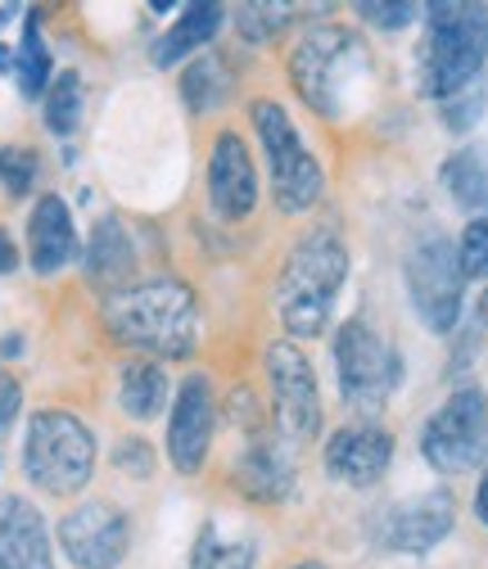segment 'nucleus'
Listing matches in <instances>:
<instances>
[{"label":"nucleus","mask_w":488,"mask_h":569,"mask_svg":"<svg viewBox=\"0 0 488 569\" xmlns=\"http://www.w3.org/2000/svg\"><path fill=\"white\" fill-rule=\"evenodd\" d=\"M37 177H41L37 150H28V146H0V190H6L10 199L32 194Z\"/></svg>","instance_id":"29"},{"label":"nucleus","mask_w":488,"mask_h":569,"mask_svg":"<svg viewBox=\"0 0 488 569\" xmlns=\"http://www.w3.org/2000/svg\"><path fill=\"white\" fill-rule=\"evenodd\" d=\"M479 326H457L452 330V358H448V376L452 380H461V376H470V367H475V358H479Z\"/></svg>","instance_id":"34"},{"label":"nucleus","mask_w":488,"mask_h":569,"mask_svg":"<svg viewBox=\"0 0 488 569\" xmlns=\"http://www.w3.org/2000/svg\"><path fill=\"white\" fill-rule=\"evenodd\" d=\"M475 326L488 335V284H484V290H479V299H475Z\"/></svg>","instance_id":"39"},{"label":"nucleus","mask_w":488,"mask_h":569,"mask_svg":"<svg viewBox=\"0 0 488 569\" xmlns=\"http://www.w3.org/2000/svg\"><path fill=\"white\" fill-rule=\"evenodd\" d=\"M222 411H227V420L236 425L245 439H258V435H271V430H276V425H271V407H262L249 385H236Z\"/></svg>","instance_id":"31"},{"label":"nucleus","mask_w":488,"mask_h":569,"mask_svg":"<svg viewBox=\"0 0 488 569\" xmlns=\"http://www.w3.org/2000/svg\"><path fill=\"white\" fill-rule=\"evenodd\" d=\"M14 82L23 100H41L54 82V59L41 32V10H23V37L14 46Z\"/></svg>","instance_id":"24"},{"label":"nucleus","mask_w":488,"mask_h":569,"mask_svg":"<svg viewBox=\"0 0 488 569\" xmlns=\"http://www.w3.org/2000/svg\"><path fill=\"white\" fill-rule=\"evenodd\" d=\"M186 569H258V542L249 533L227 538L218 520H203L195 542H190Z\"/></svg>","instance_id":"25"},{"label":"nucleus","mask_w":488,"mask_h":569,"mask_svg":"<svg viewBox=\"0 0 488 569\" xmlns=\"http://www.w3.org/2000/svg\"><path fill=\"white\" fill-rule=\"evenodd\" d=\"M54 542L78 569H118L131 551V516L113 502H82L59 516Z\"/></svg>","instance_id":"13"},{"label":"nucleus","mask_w":488,"mask_h":569,"mask_svg":"<svg viewBox=\"0 0 488 569\" xmlns=\"http://www.w3.org/2000/svg\"><path fill=\"white\" fill-rule=\"evenodd\" d=\"M290 569H330V565H326V560H312V556H308V560H295Z\"/></svg>","instance_id":"42"},{"label":"nucleus","mask_w":488,"mask_h":569,"mask_svg":"<svg viewBox=\"0 0 488 569\" xmlns=\"http://www.w3.org/2000/svg\"><path fill=\"white\" fill-rule=\"evenodd\" d=\"M470 511H475L479 529L488 533V457H484V466H479V483H475V497H470Z\"/></svg>","instance_id":"36"},{"label":"nucleus","mask_w":488,"mask_h":569,"mask_svg":"<svg viewBox=\"0 0 488 569\" xmlns=\"http://www.w3.org/2000/svg\"><path fill=\"white\" fill-rule=\"evenodd\" d=\"M82 109H87V91H82V73L78 68H63L54 73L50 91L41 96V118H46V131L68 140L78 127H82Z\"/></svg>","instance_id":"26"},{"label":"nucleus","mask_w":488,"mask_h":569,"mask_svg":"<svg viewBox=\"0 0 488 569\" xmlns=\"http://www.w3.org/2000/svg\"><path fill=\"white\" fill-rule=\"evenodd\" d=\"M0 73H14V46L0 41Z\"/></svg>","instance_id":"40"},{"label":"nucleus","mask_w":488,"mask_h":569,"mask_svg":"<svg viewBox=\"0 0 488 569\" xmlns=\"http://www.w3.org/2000/svg\"><path fill=\"white\" fill-rule=\"evenodd\" d=\"M330 358H335V385L339 398L348 402L353 420H380L389 398L402 385V352L367 321V317H348L335 326L330 339Z\"/></svg>","instance_id":"6"},{"label":"nucleus","mask_w":488,"mask_h":569,"mask_svg":"<svg viewBox=\"0 0 488 569\" xmlns=\"http://www.w3.org/2000/svg\"><path fill=\"white\" fill-rule=\"evenodd\" d=\"M118 407L131 420H155L163 407H172V376L163 362L131 358L118 371Z\"/></svg>","instance_id":"23"},{"label":"nucleus","mask_w":488,"mask_h":569,"mask_svg":"<svg viewBox=\"0 0 488 569\" xmlns=\"http://www.w3.org/2000/svg\"><path fill=\"white\" fill-rule=\"evenodd\" d=\"M218 416L222 402L213 393V380L203 371H190L177 389H172V407H168V466L177 475H199L208 452H213V435H218Z\"/></svg>","instance_id":"12"},{"label":"nucleus","mask_w":488,"mask_h":569,"mask_svg":"<svg viewBox=\"0 0 488 569\" xmlns=\"http://www.w3.org/2000/svg\"><path fill=\"white\" fill-rule=\"evenodd\" d=\"M113 466L122 475H131V479H150L155 475V448L146 439H122L113 448Z\"/></svg>","instance_id":"33"},{"label":"nucleus","mask_w":488,"mask_h":569,"mask_svg":"<svg viewBox=\"0 0 488 569\" xmlns=\"http://www.w3.org/2000/svg\"><path fill=\"white\" fill-rule=\"evenodd\" d=\"M208 208L231 227L249 222L258 208V163L240 131L213 136V150H208Z\"/></svg>","instance_id":"15"},{"label":"nucleus","mask_w":488,"mask_h":569,"mask_svg":"<svg viewBox=\"0 0 488 569\" xmlns=\"http://www.w3.org/2000/svg\"><path fill=\"white\" fill-rule=\"evenodd\" d=\"M407 303L430 335H452L466 317V271L457 262V240L444 231L416 236L402 258Z\"/></svg>","instance_id":"9"},{"label":"nucleus","mask_w":488,"mask_h":569,"mask_svg":"<svg viewBox=\"0 0 488 569\" xmlns=\"http://www.w3.org/2000/svg\"><path fill=\"white\" fill-rule=\"evenodd\" d=\"M78 249V222L73 208L63 203V194H37L32 212H28V262L37 276H59L68 262H73Z\"/></svg>","instance_id":"18"},{"label":"nucleus","mask_w":488,"mask_h":569,"mask_svg":"<svg viewBox=\"0 0 488 569\" xmlns=\"http://www.w3.org/2000/svg\"><path fill=\"white\" fill-rule=\"evenodd\" d=\"M177 91H181V104L195 118L218 113L236 91V63L222 50H203L181 68V87Z\"/></svg>","instance_id":"22"},{"label":"nucleus","mask_w":488,"mask_h":569,"mask_svg":"<svg viewBox=\"0 0 488 569\" xmlns=\"http://www.w3.org/2000/svg\"><path fill=\"white\" fill-rule=\"evenodd\" d=\"M439 186L461 212L488 218V146H479V140L457 146L439 168Z\"/></svg>","instance_id":"21"},{"label":"nucleus","mask_w":488,"mask_h":569,"mask_svg":"<svg viewBox=\"0 0 488 569\" xmlns=\"http://www.w3.org/2000/svg\"><path fill=\"white\" fill-rule=\"evenodd\" d=\"M23 416V385L10 367H0V435H10Z\"/></svg>","instance_id":"35"},{"label":"nucleus","mask_w":488,"mask_h":569,"mask_svg":"<svg viewBox=\"0 0 488 569\" xmlns=\"http://www.w3.org/2000/svg\"><path fill=\"white\" fill-rule=\"evenodd\" d=\"M290 87L295 96L326 122H339L348 113V100L362 87L367 73V41L348 23H317L308 28L290 50Z\"/></svg>","instance_id":"4"},{"label":"nucleus","mask_w":488,"mask_h":569,"mask_svg":"<svg viewBox=\"0 0 488 569\" xmlns=\"http://www.w3.org/2000/svg\"><path fill=\"white\" fill-rule=\"evenodd\" d=\"M348 271H353V253H348L335 227H317L290 244L271 290V308L286 326V339L299 343V339H321L330 330Z\"/></svg>","instance_id":"2"},{"label":"nucleus","mask_w":488,"mask_h":569,"mask_svg":"<svg viewBox=\"0 0 488 569\" xmlns=\"http://www.w3.org/2000/svg\"><path fill=\"white\" fill-rule=\"evenodd\" d=\"M19 14H23V10H19V6H0V28H6V23H10V19H19Z\"/></svg>","instance_id":"41"},{"label":"nucleus","mask_w":488,"mask_h":569,"mask_svg":"<svg viewBox=\"0 0 488 569\" xmlns=\"http://www.w3.org/2000/svg\"><path fill=\"white\" fill-rule=\"evenodd\" d=\"M249 122L258 131V146H262V159H267L276 212H286V218L312 212L326 194V168L308 150V140L299 136V122L290 118V109L281 100L262 96V100L249 104Z\"/></svg>","instance_id":"7"},{"label":"nucleus","mask_w":488,"mask_h":569,"mask_svg":"<svg viewBox=\"0 0 488 569\" xmlns=\"http://www.w3.org/2000/svg\"><path fill=\"white\" fill-rule=\"evenodd\" d=\"M100 443L96 430L63 407H41L28 416L23 430V475L46 497H78L96 479Z\"/></svg>","instance_id":"5"},{"label":"nucleus","mask_w":488,"mask_h":569,"mask_svg":"<svg viewBox=\"0 0 488 569\" xmlns=\"http://www.w3.org/2000/svg\"><path fill=\"white\" fill-rule=\"evenodd\" d=\"M262 376L271 393V425L286 443H312L321 435V389L312 358L295 339H271L262 348Z\"/></svg>","instance_id":"11"},{"label":"nucleus","mask_w":488,"mask_h":569,"mask_svg":"<svg viewBox=\"0 0 488 569\" xmlns=\"http://www.w3.org/2000/svg\"><path fill=\"white\" fill-rule=\"evenodd\" d=\"M136 267H141V253H136V240L127 231V222L118 218V212H109V218H100L82 244V276L96 295L113 299L122 290H131L136 284Z\"/></svg>","instance_id":"17"},{"label":"nucleus","mask_w":488,"mask_h":569,"mask_svg":"<svg viewBox=\"0 0 488 569\" xmlns=\"http://www.w3.org/2000/svg\"><path fill=\"white\" fill-rule=\"evenodd\" d=\"M19 262H23V253H19V244H14V236L0 227V276H14L19 271Z\"/></svg>","instance_id":"37"},{"label":"nucleus","mask_w":488,"mask_h":569,"mask_svg":"<svg viewBox=\"0 0 488 569\" xmlns=\"http://www.w3.org/2000/svg\"><path fill=\"white\" fill-rule=\"evenodd\" d=\"M416 452L444 479L479 470L488 457V389L475 380L452 385V393L426 416Z\"/></svg>","instance_id":"8"},{"label":"nucleus","mask_w":488,"mask_h":569,"mask_svg":"<svg viewBox=\"0 0 488 569\" xmlns=\"http://www.w3.org/2000/svg\"><path fill=\"white\" fill-rule=\"evenodd\" d=\"M299 19L295 6H276V0H249V6L231 10V23H236V37L245 46H271L276 37H286L290 23Z\"/></svg>","instance_id":"27"},{"label":"nucleus","mask_w":488,"mask_h":569,"mask_svg":"<svg viewBox=\"0 0 488 569\" xmlns=\"http://www.w3.org/2000/svg\"><path fill=\"white\" fill-rule=\"evenodd\" d=\"M295 483H299V470H295V452L286 448L281 435H258V439H245V448L236 452L231 461V488L240 497L258 507H281L295 497Z\"/></svg>","instance_id":"16"},{"label":"nucleus","mask_w":488,"mask_h":569,"mask_svg":"<svg viewBox=\"0 0 488 569\" xmlns=\"http://www.w3.org/2000/svg\"><path fill=\"white\" fill-rule=\"evenodd\" d=\"M353 14L376 32H402L411 23H421V6L416 0H358Z\"/></svg>","instance_id":"30"},{"label":"nucleus","mask_w":488,"mask_h":569,"mask_svg":"<svg viewBox=\"0 0 488 569\" xmlns=\"http://www.w3.org/2000/svg\"><path fill=\"white\" fill-rule=\"evenodd\" d=\"M457 529V492L448 483H435L426 492L398 497L367 520V542L380 556H430L439 551Z\"/></svg>","instance_id":"10"},{"label":"nucleus","mask_w":488,"mask_h":569,"mask_svg":"<svg viewBox=\"0 0 488 569\" xmlns=\"http://www.w3.org/2000/svg\"><path fill=\"white\" fill-rule=\"evenodd\" d=\"M104 335L150 362H186L199 348V295L177 276L136 280L131 290L104 299Z\"/></svg>","instance_id":"1"},{"label":"nucleus","mask_w":488,"mask_h":569,"mask_svg":"<svg viewBox=\"0 0 488 569\" xmlns=\"http://www.w3.org/2000/svg\"><path fill=\"white\" fill-rule=\"evenodd\" d=\"M0 569H19V565H10V560H6V556H0Z\"/></svg>","instance_id":"43"},{"label":"nucleus","mask_w":488,"mask_h":569,"mask_svg":"<svg viewBox=\"0 0 488 569\" xmlns=\"http://www.w3.org/2000/svg\"><path fill=\"white\" fill-rule=\"evenodd\" d=\"M394 448L398 443L385 430V420H343L339 430L326 435L321 470L343 488H376L394 466Z\"/></svg>","instance_id":"14"},{"label":"nucleus","mask_w":488,"mask_h":569,"mask_svg":"<svg viewBox=\"0 0 488 569\" xmlns=\"http://www.w3.org/2000/svg\"><path fill=\"white\" fill-rule=\"evenodd\" d=\"M457 262L466 271V280L488 284V218H470L457 236Z\"/></svg>","instance_id":"32"},{"label":"nucleus","mask_w":488,"mask_h":569,"mask_svg":"<svg viewBox=\"0 0 488 569\" xmlns=\"http://www.w3.org/2000/svg\"><path fill=\"white\" fill-rule=\"evenodd\" d=\"M23 352V335H0V358H19Z\"/></svg>","instance_id":"38"},{"label":"nucleus","mask_w":488,"mask_h":569,"mask_svg":"<svg viewBox=\"0 0 488 569\" xmlns=\"http://www.w3.org/2000/svg\"><path fill=\"white\" fill-rule=\"evenodd\" d=\"M484 113H488V78H479L475 87H466V91H457L452 100L439 104V122L452 136H470L484 122Z\"/></svg>","instance_id":"28"},{"label":"nucleus","mask_w":488,"mask_h":569,"mask_svg":"<svg viewBox=\"0 0 488 569\" xmlns=\"http://www.w3.org/2000/svg\"><path fill=\"white\" fill-rule=\"evenodd\" d=\"M227 6H218V0H195V6H186L168 32L150 46V63L155 68H177V63H190L195 54H203L208 46L218 41L222 23H227Z\"/></svg>","instance_id":"20"},{"label":"nucleus","mask_w":488,"mask_h":569,"mask_svg":"<svg viewBox=\"0 0 488 569\" xmlns=\"http://www.w3.org/2000/svg\"><path fill=\"white\" fill-rule=\"evenodd\" d=\"M488 78V6L484 0H430L421 6L416 91L444 104Z\"/></svg>","instance_id":"3"},{"label":"nucleus","mask_w":488,"mask_h":569,"mask_svg":"<svg viewBox=\"0 0 488 569\" xmlns=\"http://www.w3.org/2000/svg\"><path fill=\"white\" fill-rule=\"evenodd\" d=\"M0 556L19 569H54L46 516L19 492H0Z\"/></svg>","instance_id":"19"}]
</instances>
